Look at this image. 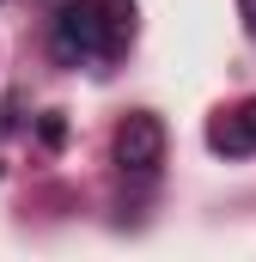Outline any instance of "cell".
<instances>
[{
	"label": "cell",
	"mask_w": 256,
	"mask_h": 262,
	"mask_svg": "<svg viewBox=\"0 0 256 262\" xmlns=\"http://www.w3.org/2000/svg\"><path fill=\"white\" fill-rule=\"evenodd\" d=\"M98 18H104V61H110V55H122L128 43H134L140 6H134V0H98Z\"/></svg>",
	"instance_id": "obj_4"
},
{
	"label": "cell",
	"mask_w": 256,
	"mask_h": 262,
	"mask_svg": "<svg viewBox=\"0 0 256 262\" xmlns=\"http://www.w3.org/2000/svg\"><path fill=\"white\" fill-rule=\"evenodd\" d=\"M104 55V18H98V0H79V6H61L55 12V61L79 67Z\"/></svg>",
	"instance_id": "obj_1"
},
{
	"label": "cell",
	"mask_w": 256,
	"mask_h": 262,
	"mask_svg": "<svg viewBox=\"0 0 256 262\" xmlns=\"http://www.w3.org/2000/svg\"><path fill=\"white\" fill-rule=\"evenodd\" d=\"M159 159H165V122L153 110L122 116V128H116V165L122 171H153Z\"/></svg>",
	"instance_id": "obj_2"
},
{
	"label": "cell",
	"mask_w": 256,
	"mask_h": 262,
	"mask_svg": "<svg viewBox=\"0 0 256 262\" xmlns=\"http://www.w3.org/2000/svg\"><path fill=\"white\" fill-rule=\"evenodd\" d=\"M37 134H43V146H61V140H67V122L55 116V110H49V116L37 122Z\"/></svg>",
	"instance_id": "obj_5"
},
{
	"label": "cell",
	"mask_w": 256,
	"mask_h": 262,
	"mask_svg": "<svg viewBox=\"0 0 256 262\" xmlns=\"http://www.w3.org/2000/svg\"><path fill=\"white\" fill-rule=\"evenodd\" d=\"M238 12H244V25H250V37H256V0H238Z\"/></svg>",
	"instance_id": "obj_6"
},
{
	"label": "cell",
	"mask_w": 256,
	"mask_h": 262,
	"mask_svg": "<svg viewBox=\"0 0 256 262\" xmlns=\"http://www.w3.org/2000/svg\"><path fill=\"white\" fill-rule=\"evenodd\" d=\"M207 146H214V152H226V159H244V152H256V98L244 104V110L220 116V122L207 128Z\"/></svg>",
	"instance_id": "obj_3"
}]
</instances>
